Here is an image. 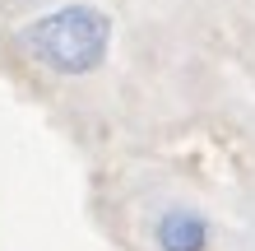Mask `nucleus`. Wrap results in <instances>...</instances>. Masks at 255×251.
I'll use <instances>...</instances> for the list:
<instances>
[{"mask_svg": "<svg viewBox=\"0 0 255 251\" xmlns=\"http://www.w3.org/2000/svg\"><path fill=\"white\" fill-rule=\"evenodd\" d=\"M19 42L51 75H70V79L74 75H93L112 51V14L74 0V5H61L51 14H37L19 33Z\"/></svg>", "mask_w": 255, "mask_h": 251, "instance_id": "nucleus-1", "label": "nucleus"}, {"mask_svg": "<svg viewBox=\"0 0 255 251\" xmlns=\"http://www.w3.org/2000/svg\"><path fill=\"white\" fill-rule=\"evenodd\" d=\"M153 238H158V251H204L209 247V224H204V214L176 205V210H167L158 219Z\"/></svg>", "mask_w": 255, "mask_h": 251, "instance_id": "nucleus-2", "label": "nucleus"}]
</instances>
